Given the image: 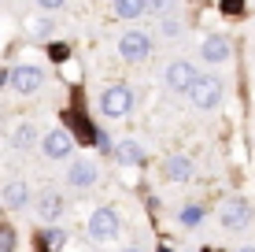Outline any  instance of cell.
<instances>
[{
    "mask_svg": "<svg viewBox=\"0 0 255 252\" xmlns=\"http://www.w3.org/2000/svg\"><path fill=\"white\" fill-rule=\"evenodd\" d=\"M181 227H196L200 219H204V208H196V204H189V208H181Z\"/></svg>",
    "mask_w": 255,
    "mask_h": 252,
    "instance_id": "17",
    "label": "cell"
},
{
    "mask_svg": "<svg viewBox=\"0 0 255 252\" xmlns=\"http://www.w3.org/2000/svg\"><path fill=\"white\" fill-rule=\"evenodd\" d=\"M48 56L56 59V63H63V59L70 56V48H67V45H52V48H48Z\"/></svg>",
    "mask_w": 255,
    "mask_h": 252,
    "instance_id": "22",
    "label": "cell"
},
{
    "mask_svg": "<svg viewBox=\"0 0 255 252\" xmlns=\"http://www.w3.org/2000/svg\"><path fill=\"white\" fill-rule=\"evenodd\" d=\"M122 252H140V249H122Z\"/></svg>",
    "mask_w": 255,
    "mask_h": 252,
    "instance_id": "26",
    "label": "cell"
},
{
    "mask_svg": "<svg viewBox=\"0 0 255 252\" xmlns=\"http://www.w3.org/2000/svg\"><path fill=\"white\" fill-rule=\"evenodd\" d=\"M133 104H137V97H133V89H129L126 82H115V85H108V89L100 93V111L108 119H126L129 111H133Z\"/></svg>",
    "mask_w": 255,
    "mask_h": 252,
    "instance_id": "1",
    "label": "cell"
},
{
    "mask_svg": "<svg viewBox=\"0 0 255 252\" xmlns=\"http://www.w3.org/2000/svg\"><path fill=\"white\" fill-rule=\"evenodd\" d=\"M163 178L166 182H192V160L189 156H166Z\"/></svg>",
    "mask_w": 255,
    "mask_h": 252,
    "instance_id": "12",
    "label": "cell"
},
{
    "mask_svg": "<svg viewBox=\"0 0 255 252\" xmlns=\"http://www.w3.org/2000/svg\"><path fill=\"white\" fill-rule=\"evenodd\" d=\"M33 141H37V126H33V123H19V126H15V134H11V149L15 152H26Z\"/></svg>",
    "mask_w": 255,
    "mask_h": 252,
    "instance_id": "15",
    "label": "cell"
},
{
    "mask_svg": "<svg viewBox=\"0 0 255 252\" xmlns=\"http://www.w3.org/2000/svg\"><path fill=\"white\" fill-rule=\"evenodd\" d=\"M0 252H15V230L0 227Z\"/></svg>",
    "mask_w": 255,
    "mask_h": 252,
    "instance_id": "19",
    "label": "cell"
},
{
    "mask_svg": "<svg viewBox=\"0 0 255 252\" xmlns=\"http://www.w3.org/2000/svg\"><path fill=\"white\" fill-rule=\"evenodd\" d=\"M174 4H178V0H144V11H152V15H166Z\"/></svg>",
    "mask_w": 255,
    "mask_h": 252,
    "instance_id": "18",
    "label": "cell"
},
{
    "mask_svg": "<svg viewBox=\"0 0 255 252\" xmlns=\"http://www.w3.org/2000/svg\"><path fill=\"white\" fill-rule=\"evenodd\" d=\"M241 252H255V249H241Z\"/></svg>",
    "mask_w": 255,
    "mask_h": 252,
    "instance_id": "27",
    "label": "cell"
},
{
    "mask_svg": "<svg viewBox=\"0 0 255 252\" xmlns=\"http://www.w3.org/2000/svg\"><path fill=\"white\" fill-rule=\"evenodd\" d=\"M63 212H67L63 193H52V189H48V193L37 197V215H41L45 223H59V219H63Z\"/></svg>",
    "mask_w": 255,
    "mask_h": 252,
    "instance_id": "10",
    "label": "cell"
},
{
    "mask_svg": "<svg viewBox=\"0 0 255 252\" xmlns=\"http://www.w3.org/2000/svg\"><path fill=\"white\" fill-rule=\"evenodd\" d=\"M7 85H11L19 97H33V93L45 85V71L33 63H19L15 71H7Z\"/></svg>",
    "mask_w": 255,
    "mask_h": 252,
    "instance_id": "3",
    "label": "cell"
},
{
    "mask_svg": "<svg viewBox=\"0 0 255 252\" xmlns=\"http://www.w3.org/2000/svg\"><path fill=\"white\" fill-rule=\"evenodd\" d=\"M45 234H48L45 241H48L52 249H59V245H63V241H67V234H59V230H45Z\"/></svg>",
    "mask_w": 255,
    "mask_h": 252,
    "instance_id": "24",
    "label": "cell"
},
{
    "mask_svg": "<svg viewBox=\"0 0 255 252\" xmlns=\"http://www.w3.org/2000/svg\"><path fill=\"white\" fill-rule=\"evenodd\" d=\"M115 11L122 19H137V15H144V0H115Z\"/></svg>",
    "mask_w": 255,
    "mask_h": 252,
    "instance_id": "16",
    "label": "cell"
},
{
    "mask_svg": "<svg viewBox=\"0 0 255 252\" xmlns=\"http://www.w3.org/2000/svg\"><path fill=\"white\" fill-rule=\"evenodd\" d=\"M222 11H226V15H237V11H244V0H222Z\"/></svg>",
    "mask_w": 255,
    "mask_h": 252,
    "instance_id": "23",
    "label": "cell"
},
{
    "mask_svg": "<svg viewBox=\"0 0 255 252\" xmlns=\"http://www.w3.org/2000/svg\"><path fill=\"white\" fill-rule=\"evenodd\" d=\"M159 252H170V249H159Z\"/></svg>",
    "mask_w": 255,
    "mask_h": 252,
    "instance_id": "28",
    "label": "cell"
},
{
    "mask_svg": "<svg viewBox=\"0 0 255 252\" xmlns=\"http://www.w3.org/2000/svg\"><path fill=\"white\" fill-rule=\"evenodd\" d=\"M96 178H100V171H96L93 160H74L67 171V182L74 189H89V186H96Z\"/></svg>",
    "mask_w": 255,
    "mask_h": 252,
    "instance_id": "9",
    "label": "cell"
},
{
    "mask_svg": "<svg viewBox=\"0 0 255 252\" xmlns=\"http://www.w3.org/2000/svg\"><path fill=\"white\" fill-rule=\"evenodd\" d=\"M37 4H41V7H45V11H56V7H63V4H67V0H37Z\"/></svg>",
    "mask_w": 255,
    "mask_h": 252,
    "instance_id": "25",
    "label": "cell"
},
{
    "mask_svg": "<svg viewBox=\"0 0 255 252\" xmlns=\"http://www.w3.org/2000/svg\"><path fill=\"white\" fill-rule=\"evenodd\" d=\"M119 230H122V219L115 208H96L89 215V238L93 241H111V238H119Z\"/></svg>",
    "mask_w": 255,
    "mask_h": 252,
    "instance_id": "5",
    "label": "cell"
},
{
    "mask_svg": "<svg viewBox=\"0 0 255 252\" xmlns=\"http://www.w3.org/2000/svg\"><path fill=\"white\" fill-rule=\"evenodd\" d=\"M115 160L122 167H137V163H144V149H140L137 141H119L115 145Z\"/></svg>",
    "mask_w": 255,
    "mask_h": 252,
    "instance_id": "14",
    "label": "cell"
},
{
    "mask_svg": "<svg viewBox=\"0 0 255 252\" xmlns=\"http://www.w3.org/2000/svg\"><path fill=\"white\" fill-rule=\"evenodd\" d=\"M192 82H196V67H192L189 59H174V63L166 67V89L170 93H189Z\"/></svg>",
    "mask_w": 255,
    "mask_h": 252,
    "instance_id": "8",
    "label": "cell"
},
{
    "mask_svg": "<svg viewBox=\"0 0 255 252\" xmlns=\"http://www.w3.org/2000/svg\"><path fill=\"white\" fill-rule=\"evenodd\" d=\"M30 33H33V37H37V41H45V37H48V33H52V22H48V19H41V22H33V26H30Z\"/></svg>",
    "mask_w": 255,
    "mask_h": 252,
    "instance_id": "20",
    "label": "cell"
},
{
    "mask_svg": "<svg viewBox=\"0 0 255 252\" xmlns=\"http://www.w3.org/2000/svg\"><path fill=\"white\" fill-rule=\"evenodd\" d=\"M181 30H185V26H181L178 19H163V33H166V37H178Z\"/></svg>",
    "mask_w": 255,
    "mask_h": 252,
    "instance_id": "21",
    "label": "cell"
},
{
    "mask_svg": "<svg viewBox=\"0 0 255 252\" xmlns=\"http://www.w3.org/2000/svg\"><path fill=\"white\" fill-rule=\"evenodd\" d=\"M230 52H233V45L222 37V33H211V37L204 41V48H200V56H204L207 63H226V59H230Z\"/></svg>",
    "mask_w": 255,
    "mask_h": 252,
    "instance_id": "11",
    "label": "cell"
},
{
    "mask_svg": "<svg viewBox=\"0 0 255 252\" xmlns=\"http://www.w3.org/2000/svg\"><path fill=\"white\" fill-rule=\"evenodd\" d=\"M0 201H4V208H26V204H30V189H26V182H7V186L0 189Z\"/></svg>",
    "mask_w": 255,
    "mask_h": 252,
    "instance_id": "13",
    "label": "cell"
},
{
    "mask_svg": "<svg viewBox=\"0 0 255 252\" xmlns=\"http://www.w3.org/2000/svg\"><path fill=\"white\" fill-rule=\"evenodd\" d=\"M207 252H215V249H207Z\"/></svg>",
    "mask_w": 255,
    "mask_h": 252,
    "instance_id": "29",
    "label": "cell"
},
{
    "mask_svg": "<svg viewBox=\"0 0 255 252\" xmlns=\"http://www.w3.org/2000/svg\"><path fill=\"white\" fill-rule=\"evenodd\" d=\"M119 56L129 59V63H140V59H148V56H152V41H148V33H144V30L122 33V37H119Z\"/></svg>",
    "mask_w": 255,
    "mask_h": 252,
    "instance_id": "6",
    "label": "cell"
},
{
    "mask_svg": "<svg viewBox=\"0 0 255 252\" xmlns=\"http://www.w3.org/2000/svg\"><path fill=\"white\" fill-rule=\"evenodd\" d=\"M222 93H226L222 78H215V74H196L189 97H192V104H196L200 111H211V108H218V104H222Z\"/></svg>",
    "mask_w": 255,
    "mask_h": 252,
    "instance_id": "2",
    "label": "cell"
},
{
    "mask_svg": "<svg viewBox=\"0 0 255 252\" xmlns=\"http://www.w3.org/2000/svg\"><path fill=\"white\" fill-rule=\"evenodd\" d=\"M41 152H45V160H67V156L74 152V134L63 130V126L48 130L45 141H41Z\"/></svg>",
    "mask_w": 255,
    "mask_h": 252,
    "instance_id": "7",
    "label": "cell"
},
{
    "mask_svg": "<svg viewBox=\"0 0 255 252\" xmlns=\"http://www.w3.org/2000/svg\"><path fill=\"white\" fill-rule=\"evenodd\" d=\"M218 223H222L226 230L241 234V230L252 223V204L244 201V197H230V201H226L222 208H218Z\"/></svg>",
    "mask_w": 255,
    "mask_h": 252,
    "instance_id": "4",
    "label": "cell"
}]
</instances>
